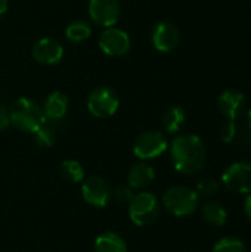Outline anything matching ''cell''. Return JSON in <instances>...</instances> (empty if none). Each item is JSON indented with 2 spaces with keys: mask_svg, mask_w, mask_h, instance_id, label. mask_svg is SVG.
I'll return each mask as SVG.
<instances>
[{
  "mask_svg": "<svg viewBox=\"0 0 251 252\" xmlns=\"http://www.w3.org/2000/svg\"><path fill=\"white\" fill-rule=\"evenodd\" d=\"M151 41L158 52L169 53L178 47L180 41V31L173 22L161 21L154 27Z\"/></svg>",
  "mask_w": 251,
  "mask_h": 252,
  "instance_id": "8fae6325",
  "label": "cell"
},
{
  "mask_svg": "<svg viewBox=\"0 0 251 252\" xmlns=\"http://www.w3.org/2000/svg\"><path fill=\"white\" fill-rule=\"evenodd\" d=\"M212 252H247V248L244 242L237 238H223L213 247Z\"/></svg>",
  "mask_w": 251,
  "mask_h": 252,
  "instance_id": "7402d4cb",
  "label": "cell"
},
{
  "mask_svg": "<svg viewBox=\"0 0 251 252\" xmlns=\"http://www.w3.org/2000/svg\"><path fill=\"white\" fill-rule=\"evenodd\" d=\"M244 211H246L247 217L251 220V193L250 195H247V198H246V202H244Z\"/></svg>",
  "mask_w": 251,
  "mask_h": 252,
  "instance_id": "4316f807",
  "label": "cell"
},
{
  "mask_svg": "<svg viewBox=\"0 0 251 252\" xmlns=\"http://www.w3.org/2000/svg\"><path fill=\"white\" fill-rule=\"evenodd\" d=\"M9 117L10 124L24 133H36L46 123L43 108L28 97L16 99L9 109Z\"/></svg>",
  "mask_w": 251,
  "mask_h": 252,
  "instance_id": "7a4b0ae2",
  "label": "cell"
},
{
  "mask_svg": "<svg viewBox=\"0 0 251 252\" xmlns=\"http://www.w3.org/2000/svg\"><path fill=\"white\" fill-rule=\"evenodd\" d=\"M133 189L130 186H117L114 190H112V198L117 201V202H121V204H129L133 198Z\"/></svg>",
  "mask_w": 251,
  "mask_h": 252,
  "instance_id": "cb8c5ba5",
  "label": "cell"
},
{
  "mask_svg": "<svg viewBox=\"0 0 251 252\" xmlns=\"http://www.w3.org/2000/svg\"><path fill=\"white\" fill-rule=\"evenodd\" d=\"M155 179L154 168L146 162L135 164L127 176V183L132 189H145L148 188Z\"/></svg>",
  "mask_w": 251,
  "mask_h": 252,
  "instance_id": "9a60e30c",
  "label": "cell"
},
{
  "mask_svg": "<svg viewBox=\"0 0 251 252\" xmlns=\"http://www.w3.org/2000/svg\"><path fill=\"white\" fill-rule=\"evenodd\" d=\"M10 126V117H9V109L0 103V130H6Z\"/></svg>",
  "mask_w": 251,
  "mask_h": 252,
  "instance_id": "484cf974",
  "label": "cell"
},
{
  "mask_svg": "<svg viewBox=\"0 0 251 252\" xmlns=\"http://www.w3.org/2000/svg\"><path fill=\"white\" fill-rule=\"evenodd\" d=\"M61 170H62L64 177H65L68 182L78 183V182H81V180L84 179V168L81 167V164H80L78 161L67 159V161L62 162Z\"/></svg>",
  "mask_w": 251,
  "mask_h": 252,
  "instance_id": "ffe728a7",
  "label": "cell"
},
{
  "mask_svg": "<svg viewBox=\"0 0 251 252\" xmlns=\"http://www.w3.org/2000/svg\"><path fill=\"white\" fill-rule=\"evenodd\" d=\"M249 149H250V152H251V143H250V146H249Z\"/></svg>",
  "mask_w": 251,
  "mask_h": 252,
  "instance_id": "f546056e",
  "label": "cell"
},
{
  "mask_svg": "<svg viewBox=\"0 0 251 252\" xmlns=\"http://www.w3.org/2000/svg\"><path fill=\"white\" fill-rule=\"evenodd\" d=\"M81 195L83 199L93 207H107L112 198V189L109 183L99 176H92L84 180L81 185Z\"/></svg>",
  "mask_w": 251,
  "mask_h": 252,
  "instance_id": "9c48e42d",
  "label": "cell"
},
{
  "mask_svg": "<svg viewBox=\"0 0 251 252\" xmlns=\"http://www.w3.org/2000/svg\"><path fill=\"white\" fill-rule=\"evenodd\" d=\"M96 252H127L124 239L114 232H104L95 241Z\"/></svg>",
  "mask_w": 251,
  "mask_h": 252,
  "instance_id": "2e32d148",
  "label": "cell"
},
{
  "mask_svg": "<svg viewBox=\"0 0 251 252\" xmlns=\"http://www.w3.org/2000/svg\"><path fill=\"white\" fill-rule=\"evenodd\" d=\"M172 162L180 174L194 176L206 164V146L197 134H180L175 137L170 146Z\"/></svg>",
  "mask_w": 251,
  "mask_h": 252,
  "instance_id": "6da1fadb",
  "label": "cell"
},
{
  "mask_svg": "<svg viewBox=\"0 0 251 252\" xmlns=\"http://www.w3.org/2000/svg\"><path fill=\"white\" fill-rule=\"evenodd\" d=\"M120 106V99L114 89L108 86H99L93 89L87 97V109L96 118L112 117Z\"/></svg>",
  "mask_w": 251,
  "mask_h": 252,
  "instance_id": "5b68a950",
  "label": "cell"
},
{
  "mask_svg": "<svg viewBox=\"0 0 251 252\" xmlns=\"http://www.w3.org/2000/svg\"><path fill=\"white\" fill-rule=\"evenodd\" d=\"M237 124L235 121H226L223 126H222V130H220V137L225 143H232L235 140V136H237Z\"/></svg>",
  "mask_w": 251,
  "mask_h": 252,
  "instance_id": "d4e9b609",
  "label": "cell"
},
{
  "mask_svg": "<svg viewBox=\"0 0 251 252\" xmlns=\"http://www.w3.org/2000/svg\"><path fill=\"white\" fill-rule=\"evenodd\" d=\"M33 134H34L36 145L40 146V148H50L56 142V131H55V128L52 126H49V124H46V123Z\"/></svg>",
  "mask_w": 251,
  "mask_h": 252,
  "instance_id": "44dd1931",
  "label": "cell"
},
{
  "mask_svg": "<svg viewBox=\"0 0 251 252\" xmlns=\"http://www.w3.org/2000/svg\"><path fill=\"white\" fill-rule=\"evenodd\" d=\"M200 204V195L186 186H173L163 195V205L164 208L176 216V217H186L195 213Z\"/></svg>",
  "mask_w": 251,
  "mask_h": 252,
  "instance_id": "3957f363",
  "label": "cell"
},
{
  "mask_svg": "<svg viewBox=\"0 0 251 252\" xmlns=\"http://www.w3.org/2000/svg\"><path fill=\"white\" fill-rule=\"evenodd\" d=\"M89 15L101 27H114L121 15L120 0H89Z\"/></svg>",
  "mask_w": 251,
  "mask_h": 252,
  "instance_id": "30bf717a",
  "label": "cell"
},
{
  "mask_svg": "<svg viewBox=\"0 0 251 252\" xmlns=\"http://www.w3.org/2000/svg\"><path fill=\"white\" fill-rule=\"evenodd\" d=\"M219 190V182L215 180V179H203L198 182L197 185V193L200 196H204V198H210L213 195H216Z\"/></svg>",
  "mask_w": 251,
  "mask_h": 252,
  "instance_id": "603a6c76",
  "label": "cell"
},
{
  "mask_svg": "<svg viewBox=\"0 0 251 252\" xmlns=\"http://www.w3.org/2000/svg\"><path fill=\"white\" fill-rule=\"evenodd\" d=\"M225 188L238 195L251 193V162H235L222 174Z\"/></svg>",
  "mask_w": 251,
  "mask_h": 252,
  "instance_id": "52a82bcc",
  "label": "cell"
},
{
  "mask_svg": "<svg viewBox=\"0 0 251 252\" xmlns=\"http://www.w3.org/2000/svg\"><path fill=\"white\" fill-rule=\"evenodd\" d=\"M220 112L229 120L237 121L246 109V96L238 89H226L217 99Z\"/></svg>",
  "mask_w": 251,
  "mask_h": 252,
  "instance_id": "4fadbf2b",
  "label": "cell"
},
{
  "mask_svg": "<svg viewBox=\"0 0 251 252\" xmlns=\"http://www.w3.org/2000/svg\"><path fill=\"white\" fill-rule=\"evenodd\" d=\"M169 148V142L164 136V133L158 130H149L142 133L133 143V154L136 158L145 161V159H154L160 155H163Z\"/></svg>",
  "mask_w": 251,
  "mask_h": 252,
  "instance_id": "8992f818",
  "label": "cell"
},
{
  "mask_svg": "<svg viewBox=\"0 0 251 252\" xmlns=\"http://www.w3.org/2000/svg\"><path fill=\"white\" fill-rule=\"evenodd\" d=\"M68 106H70V99L65 93L62 92L50 93L43 105V112L46 120L58 121L64 118L68 112Z\"/></svg>",
  "mask_w": 251,
  "mask_h": 252,
  "instance_id": "5bb4252c",
  "label": "cell"
},
{
  "mask_svg": "<svg viewBox=\"0 0 251 252\" xmlns=\"http://www.w3.org/2000/svg\"><path fill=\"white\" fill-rule=\"evenodd\" d=\"M201 214H203V219L206 220V223H209L210 226H215V227L225 226V223L228 220V213H226L225 207L215 201L206 202L201 208Z\"/></svg>",
  "mask_w": 251,
  "mask_h": 252,
  "instance_id": "e0dca14e",
  "label": "cell"
},
{
  "mask_svg": "<svg viewBox=\"0 0 251 252\" xmlns=\"http://www.w3.org/2000/svg\"><path fill=\"white\" fill-rule=\"evenodd\" d=\"M160 214V202L151 192L133 195L129 202V217L136 226H149Z\"/></svg>",
  "mask_w": 251,
  "mask_h": 252,
  "instance_id": "277c9868",
  "label": "cell"
},
{
  "mask_svg": "<svg viewBox=\"0 0 251 252\" xmlns=\"http://www.w3.org/2000/svg\"><path fill=\"white\" fill-rule=\"evenodd\" d=\"M247 121H249V128L251 130V108L249 109V112H247Z\"/></svg>",
  "mask_w": 251,
  "mask_h": 252,
  "instance_id": "f1b7e54d",
  "label": "cell"
},
{
  "mask_svg": "<svg viewBox=\"0 0 251 252\" xmlns=\"http://www.w3.org/2000/svg\"><path fill=\"white\" fill-rule=\"evenodd\" d=\"M186 121V114L180 106H170L163 115V126L167 133L175 134L182 130Z\"/></svg>",
  "mask_w": 251,
  "mask_h": 252,
  "instance_id": "ac0fdd59",
  "label": "cell"
},
{
  "mask_svg": "<svg viewBox=\"0 0 251 252\" xmlns=\"http://www.w3.org/2000/svg\"><path fill=\"white\" fill-rule=\"evenodd\" d=\"M98 44L107 56L117 58V56H123L129 52L130 37L124 30H120L115 27H108L101 32V35L98 38Z\"/></svg>",
  "mask_w": 251,
  "mask_h": 252,
  "instance_id": "ba28073f",
  "label": "cell"
},
{
  "mask_svg": "<svg viewBox=\"0 0 251 252\" xmlns=\"http://www.w3.org/2000/svg\"><path fill=\"white\" fill-rule=\"evenodd\" d=\"M7 7H9L7 0H0V18L7 12Z\"/></svg>",
  "mask_w": 251,
  "mask_h": 252,
  "instance_id": "83f0119b",
  "label": "cell"
},
{
  "mask_svg": "<svg viewBox=\"0 0 251 252\" xmlns=\"http://www.w3.org/2000/svg\"><path fill=\"white\" fill-rule=\"evenodd\" d=\"M92 35V27L86 21H74L65 28V37L72 43H81Z\"/></svg>",
  "mask_w": 251,
  "mask_h": 252,
  "instance_id": "d6986e66",
  "label": "cell"
},
{
  "mask_svg": "<svg viewBox=\"0 0 251 252\" xmlns=\"http://www.w3.org/2000/svg\"><path fill=\"white\" fill-rule=\"evenodd\" d=\"M31 55L38 63L55 65L61 62V59L64 58V47L58 40L50 37H43L38 41H36Z\"/></svg>",
  "mask_w": 251,
  "mask_h": 252,
  "instance_id": "7c38bea8",
  "label": "cell"
}]
</instances>
